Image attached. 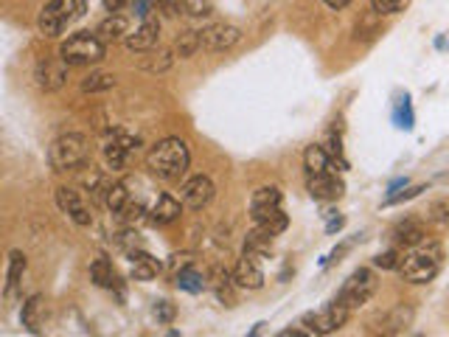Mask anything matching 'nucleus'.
Segmentation results:
<instances>
[{
    "label": "nucleus",
    "instance_id": "nucleus-4",
    "mask_svg": "<svg viewBox=\"0 0 449 337\" xmlns=\"http://www.w3.org/2000/svg\"><path fill=\"white\" fill-rule=\"evenodd\" d=\"M59 56L70 65V68H87V65H99L104 56H107V42L93 31H76L70 34L62 48H59Z\"/></svg>",
    "mask_w": 449,
    "mask_h": 337
},
{
    "label": "nucleus",
    "instance_id": "nucleus-29",
    "mask_svg": "<svg viewBox=\"0 0 449 337\" xmlns=\"http://www.w3.org/2000/svg\"><path fill=\"white\" fill-rule=\"evenodd\" d=\"M393 124H396L399 129H405V132H410V129L416 127V115H413V104H410V96H407V93L399 96V101H396V107H393Z\"/></svg>",
    "mask_w": 449,
    "mask_h": 337
},
{
    "label": "nucleus",
    "instance_id": "nucleus-27",
    "mask_svg": "<svg viewBox=\"0 0 449 337\" xmlns=\"http://www.w3.org/2000/svg\"><path fill=\"white\" fill-rule=\"evenodd\" d=\"M149 56H141V62H138V68L141 70H146V73H166L169 68H172V62H175V56H172V51H146Z\"/></svg>",
    "mask_w": 449,
    "mask_h": 337
},
{
    "label": "nucleus",
    "instance_id": "nucleus-7",
    "mask_svg": "<svg viewBox=\"0 0 449 337\" xmlns=\"http://www.w3.org/2000/svg\"><path fill=\"white\" fill-rule=\"evenodd\" d=\"M348 318H351V310H348L340 298H334V301L326 304L320 312H306V315H303V326H306V332H312V335H331V332L343 329Z\"/></svg>",
    "mask_w": 449,
    "mask_h": 337
},
{
    "label": "nucleus",
    "instance_id": "nucleus-6",
    "mask_svg": "<svg viewBox=\"0 0 449 337\" xmlns=\"http://www.w3.org/2000/svg\"><path fill=\"white\" fill-rule=\"evenodd\" d=\"M377 293V276H374V270H368V267H360V270H354L346 281H343V287H340V293H337V298L354 312V310H360V307H365L368 301H371V295Z\"/></svg>",
    "mask_w": 449,
    "mask_h": 337
},
{
    "label": "nucleus",
    "instance_id": "nucleus-41",
    "mask_svg": "<svg viewBox=\"0 0 449 337\" xmlns=\"http://www.w3.org/2000/svg\"><path fill=\"white\" fill-rule=\"evenodd\" d=\"M326 217H329V222H326V234H337V231L346 225V217H340L337 211H329Z\"/></svg>",
    "mask_w": 449,
    "mask_h": 337
},
{
    "label": "nucleus",
    "instance_id": "nucleus-20",
    "mask_svg": "<svg viewBox=\"0 0 449 337\" xmlns=\"http://www.w3.org/2000/svg\"><path fill=\"white\" fill-rule=\"evenodd\" d=\"M129 256V262H132V279L135 281H152V279H158V273L163 270V265L155 259V256H149L146 250H132V253H127Z\"/></svg>",
    "mask_w": 449,
    "mask_h": 337
},
{
    "label": "nucleus",
    "instance_id": "nucleus-23",
    "mask_svg": "<svg viewBox=\"0 0 449 337\" xmlns=\"http://www.w3.org/2000/svg\"><path fill=\"white\" fill-rule=\"evenodd\" d=\"M175 287H177V290H183V293L200 295V293L208 287V276H205V273H200L194 265H189V267H180V270L175 273Z\"/></svg>",
    "mask_w": 449,
    "mask_h": 337
},
{
    "label": "nucleus",
    "instance_id": "nucleus-33",
    "mask_svg": "<svg viewBox=\"0 0 449 337\" xmlns=\"http://www.w3.org/2000/svg\"><path fill=\"white\" fill-rule=\"evenodd\" d=\"M427 220H430V222H436V225H441V228H449V197H441V200L430 203V208H427Z\"/></svg>",
    "mask_w": 449,
    "mask_h": 337
},
{
    "label": "nucleus",
    "instance_id": "nucleus-35",
    "mask_svg": "<svg viewBox=\"0 0 449 337\" xmlns=\"http://www.w3.org/2000/svg\"><path fill=\"white\" fill-rule=\"evenodd\" d=\"M371 6H374V11H377L379 17H388V14L405 11V8L410 6V0H371Z\"/></svg>",
    "mask_w": 449,
    "mask_h": 337
},
{
    "label": "nucleus",
    "instance_id": "nucleus-9",
    "mask_svg": "<svg viewBox=\"0 0 449 337\" xmlns=\"http://www.w3.org/2000/svg\"><path fill=\"white\" fill-rule=\"evenodd\" d=\"M214 183H211V177H205V174H197V177H191V180H186L183 186H180V203H183V208H189V211H203L211 200H214Z\"/></svg>",
    "mask_w": 449,
    "mask_h": 337
},
{
    "label": "nucleus",
    "instance_id": "nucleus-44",
    "mask_svg": "<svg viewBox=\"0 0 449 337\" xmlns=\"http://www.w3.org/2000/svg\"><path fill=\"white\" fill-rule=\"evenodd\" d=\"M399 189H407V177H396V180H391V186H388V197L399 194Z\"/></svg>",
    "mask_w": 449,
    "mask_h": 337
},
{
    "label": "nucleus",
    "instance_id": "nucleus-2",
    "mask_svg": "<svg viewBox=\"0 0 449 337\" xmlns=\"http://www.w3.org/2000/svg\"><path fill=\"white\" fill-rule=\"evenodd\" d=\"M441 267H444V248L433 239H424L416 248H410V253L402 259L399 273L410 284H427L441 273Z\"/></svg>",
    "mask_w": 449,
    "mask_h": 337
},
{
    "label": "nucleus",
    "instance_id": "nucleus-26",
    "mask_svg": "<svg viewBox=\"0 0 449 337\" xmlns=\"http://www.w3.org/2000/svg\"><path fill=\"white\" fill-rule=\"evenodd\" d=\"M96 34H99L104 42H118V39L127 34V17H121V14L104 17V20L96 25Z\"/></svg>",
    "mask_w": 449,
    "mask_h": 337
},
{
    "label": "nucleus",
    "instance_id": "nucleus-34",
    "mask_svg": "<svg viewBox=\"0 0 449 337\" xmlns=\"http://www.w3.org/2000/svg\"><path fill=\"white\" fill-rule=\"evenodd\" d=\"M326 152H329V158H331L334 163H340V169H348V160H346V155H343V141H340V135L329 132V138H326Z\"/></svg>",
    "mask_w": 449,
    "mask_h": 337
},
{
    "label": "nucleus",
    "instance_id": "nucleus-22",
    "mask_svg": "<svg viewBox=\"0 0 449 337\" xmlns=\"http://www.w3.org/2000/svg\"><path fill=\"white\" fill-rule=\"evenodd\" d=\"M90 279H93V284L101 287V290H118V293H121V279H118L113 262L104 259V256L90 265Z\"/></svg>",
    "mask_w": 449,
    "mask_h": 337
},
{
    "label": "nucleus",
    "instance_id": "nucleus-32",
    "mask_svg": "<svg viewBox=\"0 0 449 337\" xmlns=\"http://www.w3.org/2000/svg\"><path fill=\"white\" fill-rule=\"evenodd\" d=\"M110 87H115V76L113 73H90L82 82V93H101V90H110Z\"/></svg>",
    "mask_w": 449,
    "mask_h": 337
},
{
    "label": "nucleus",
    "instance_id": "nucleus-30",
    "mask_svg": "<svg viewBox=\"0 0 449 337\" xmlns=\"http://www.w3.org/2000/svg\"><path fill=\"white\" fill-rule=\"evenodd\" d=\"M104 203H107V208L113 214H124L129 208V191H127V186L124 183H110V189L104 194Z\"/></svg>",
    "mask_w": 449,
    "mask_h": 337
},
{
    "label": "nucleus",
    "instance_id": "nucleus-14",
    "mask_svg": "<svg viewBox=\"0 0 449 337\" xmlns=\"http://www.w3.org/2000/svg\"><path fill=\"white\" fill-rule=\"evenodd\" d=\"M309 194L320 203H337L346 194V183L337 177V172H323L309 177Z\"/></svg>",
    "mask_w": 449,
    "mask_h": 337
},
{
    "label": "nucleus",
    "instance_id": "nucleus-31",
    "mask_svg": "<svg viewBox=\"0 0 449 337\" xmlns=\"http://www.w3.org/2000/svg\"><path fill=\"white\" fill-rule=\"evenodd\" d=\"M175 48H177L180 59H186V56H194V53L203 48V34H200V31H194V28H189V31H183V34L177 37Z\"/></svg>",
    "mask_w": 449,
    "mask_h": 337
},
{
    "label": "nucleus",
    "instance_id": "nucleus-1",
    "mask_svg": "<svg viewBox=\"0 0 449 337\" xmlns=\"http://www.w3.org/2000/svg\"><path fill=\"white\" fill-rule=\"evenodd\" d=\"M146 166L152 169L155 177L166 180V183H177L189 166H191V152H189V144L180 141V138H163L158 141L149 155H146Z\"/></svg>",
    "mask_w": 449,
    "mask_h": 337
},
{
    "label": "nucleus",
    "instance_id": "nucleus-25",
    "mask_svg": "<svg viewBox=\"0 0 449 337\" xmlns=\"http://www.w3.org/2000/svg\"><path fill=\"white\" fill-rule=\"evenodd\" d=\"M393 239H396V245L416 248V245H419V242H424L427 236H424L422 222H416V220H405V222H399V225L393 228Z\"/></svg>",
    "mask_w": 449,
    "mask_h": 337
},
{
    "label": "nucleus",
    "instance_id": "nucleus-39",
    "mask_svg": "<svg viewBox=\"0 0 449 337\" xmlns=\"http://www.w3.org/2000/svg\"><path fill=\"white\" fill-rule=\"evenodd\" d=\"M422 191H424V186L407 189V191H402V194H393V197H388V200H385V205H399V203H405V200H413V197H419Z\"/></svg>",
    "mask_w": 449,
    "mask_h": 337
},
{
    "label": "nucleus",
    "instance_id": "nucleus-42",
    "mask_svg": "<svg viewBox=\"0 0 449 337\" xmlns=\"http://www.w3.org/2000/svg\"><path fill=\"white\" fill-rule=\"evenodd\" d=\"M160 8L166 11V17H177L180 8H186V0H160Z\"/></svg>",
    "mask_w": 449,
    "mask_h": 337
},
{
    "label": "nucleus",
    "instance_id": "nucleus-13",
    "mask_svg": "<svg viewBox=\"0 0 449 337\" xmlns=\"http://www.w3.org/2000/svg\"><path fill=\"white\" fill-rule=\"evenodd\" d=\"M158 39H160V20L158 17H146L135 28V34H127L124 45H127L129 53H146V51H152L158 45Z\"/></svg>",
    "mask_w": 449,
    "mask_h": 337
},
{
    "label": "nucleus",
    "instance_id": "nucleus-11",
    "mask_svg": "<svg viewBox=\"0 0 449 337\" xmlns=\"http://www.w3.org/2000/svg\"><path fill=\"white\" fill-rule=\"evenodd\" d=\"M233 281L241 290H261L264 287V270L258 265V253H253V250L241 253V259L233 267Z\"/></svg>",
    "mask_w": 449,
    "mask_h": 337
},
{
    "label": "nucleus",
    "instance_id": "nucleus-38",
    "mask_svg": "<svg viewBox=\"0 0 449 337\" xmlns=\"http://www.w3.org/2000/svg\"><path fill=\"white\" fill-rule=\"evenodd\" d=\"M186 11L191 17H205L211 14V0H186Z\"/></svg>",
    "mask_w": 449,
    "mask_h": 337
},
{
    "label": "nucleus",
    "instance_id": "nucleus-12",
    "mask_svg": "<svg viewBox=\"0 0 449 337\" xmlns=\"http://www.w3.org/2000/svg\"><path fill=\"white\" fill-rule=\"evenodd\" d=\"M200 34H203V48H205V51H211V53L230 51V48L241 39L239 25H233V23H214V25L203 28Z\"/></svg>",
    "mask_w": 449,
    "mask_h": 337
},
{
    "label": "nucleus",
    "instance_id": "nucleus-8",
    "mask_svg": "<svg viewBox=\"0 0 449 337\" xmlns=\"http://www.w3.org/2000/svg\"><path fill=\"white\" fill-rule=\"evenodd\" d=\"M284 208H281V191L275 186H261L253 191L250 197V217H253V225L255 222H267V220H275L281 217Z\"/></svg>",
    "mask_w": 449,
    "mask_h": 337
},
{
    "label": "nucleus",
    "instance_id": "nucleus-36",
    "mask_svg": "<svg viewBox=\"0 0 449 337\" xmlns=\"http://www.w3.org/2000/svg\"><path fill=\"white\" fill-rule=\"evenodd\" d=\"M155 318H158V324H163V326H169V324H175V318H177V307L172 304V301H158L155 304Z\"/></svg>",
    "mask_w": 449,
    "mask_h": 337
},
{
    "label": "nucleus",
    "instance_id": "nucleus-5",
    "mask_svg": "<svg viewBox=\"0 0 449 337\" xmlns=\"http://www.w3.org/2000/svg\"><path fill=\"white\" fill-rule=\"evenodd\" d=\"M84 11H87L84 0H51L42 6L39 17H37V28L42 37H59L68 25L82 20Z\"/></svg>",
    "mask_w": 449,
    "mask_h": 337
},
{
    "label": "nucleus",
    "instance_id": "nucleus-40",
    "mask_svg": "<svg viewBox=\"0 0 449 337\" xmlns=\"http://www.w3.org/2000/svg\"><path fill=\"white\" fill-rule=\"evenodd\" d=\"M160 0H135V14L141 17V20H146L152 11H158L155 6H158Z\"/></svg>",
    "mask_w": 449,
    "mask_h": 337
},
{
    "label": "nucleus",
    "instance_id": "nucleus-21",
    "mask_svg": "<svg viewBox=\"0 0 449 337\" xmlns=\"http://www.w3.org/2000/svg\"><path fill=\"white\" fill-rule=\"evenodd\" d=\"M20 324H23L25 332H31V335H39V332H42V324H45V298H42V295H31V298L23 304Z\"/></svg>",
    "mask_w": 449,
    "mask_h": 337
},
{
    "label": "nucleus",
    "instance_id": "nucleus-10",
    "mask_svg": "<svg viewBox=\"0 0 449 337\" xmlns=\"http://www.w3.org/2000/svg\"><path fill=\"white\" fill-rule=\"evenodd\" d=\"M68 68H70V65H68L62 56H56V59H42V62L37 65V73H34L37 87H39L42 93H56V90H62L65 82H68Z\"/></svg>",
    "mask_w": 449,
    "mask_h": 337
},
{
    "label": "nucleus",
    "instance_id": "nucleus-18",
    "mask_svg": "<svg viewBox=\"0 0 449 337\" xmlns=\"http://www.w3.org/2000/svg\"><path fill=\"white\" fill-rule=\"evenodd\" d=\"M233 276L224 270L222 265H214V270L208 273V287L214 290V295L220 298L224 307H236V293H233Z\"/></svg>",
    "mask_w": 449,
    "mask_h": 337
},
{
    "label": "nucleus",
    "instance_id": "nucleus-3",
    "mask_svg": "<svg viewBox=\"0 0 449 337\" xmlns=\"http://www.w3.org/2000/svg\"><path fill=\"white\" fill-rule=\"evenodd\" d=\"M48 163L53 172H76L90 163V141L79 132H68L56 138L48 149Z\"/></svg>",
    "mask_w": 449,
    "mask_h": 337
},
{
    "label": "nucleus",
    "instance_id": "nucleus-37",
    "mask_svg": "<svg viewBox=\"0 0 449 337\" xmlns=\"http://www.w3.org/2000/svg\"><path fill=\"white\" fill-rule=\"evenodd\" d=\"M374 265L382 267V270H399L402 267V256H399V250H385V253H379L374 259Z\"/></svg>",
    "mask_w": 449,
    "mask_h": 337
},
{
    "label": "nucleus",
    "instance_id": "nucleus-46",
    "mask_svg": "<svg viewBox=\"0 0 449 337\" xmlns=\"http://www.w3.org/2000/svg\"><path fill=\"white\" fill-rule=\"evenodd\" d=\"M303 335H312V332H303V329H284L281 337H303Z\"/></svg>",
    "mask_w": 449,
    "mask_h": 337
},
{
    "label": "nucleus",
    "instance_id": "nucleus-45",
    "mask_svg": "<svg viewBox=\"0 0 449 337\" xmlns=\"http://www.w3.org/2000/svg\"><path fill=\"white\" fill-rule=\"evenodd\" d=\"M323 3H326L329 8H334V11H340V8H346L351 0H323Z\"/></svg>",
    "mask_w": 449,
    "mask_h": 337
},
{
    "label": "nucleus",
    "instance_id": "nucleus-28",
    "mask_svg": "<svg viewBox=\"0 0 449 337\" xmlns=\"http://www.w3.org/2000/svg\"><path fill=\"white\" fill-rule=\"evenodd\" d=\"M410 321H413V310H410V307H396V310L382 321V324H385L382 332H385V335H399V332H405V329L410 326Z\"/></svg>",
    "mask_w": 449,
    "mask_h": 337
},
{
    "label": "nucleus",
    "instance_id": "nucleus-16",
    "mask_svg": "<svg viewBox=\"0 0 449 337\" xmlns=\"http://www.w3.org/2000/svg\"><path fill=\"white\" fill-rule=\"evenodd\" d=\"M56 205H59V211H65L76 225H82V228L93 225V214H90L87 205L82 203L79 191H73V189H68V186L56 189Z\"/></svg>",
    "mask_w": 449,
    "mask_h": 337
},
{
    "label": "nucleus",
    "instance_id": "nucleus-19",
    "mask_svg": "<svg viewBox=\"0 0 449 337\" xmlns=\"http://www.w3.org/2000/svg\"><path fill=\"white\" fill-rule=\"evenodd\" d=\"M180 205L183 203H177L172 194H160L155 200V205L149 208V222L152 225H172V222H177L180 220Z\"/></svg>",
    "mask_w": 449,
    "mask_h": 337
},
{
    "label": "nucleus",
    "instance_id": "nucleus-43",
    "mask_svg": "<svg viewBox=\"0 0 449 337\" xmlns=\"http://www.w3.org/2000/svg\"><path fill=\"white\" fill-rule=\"evenodd\" d=\"M104 3V8L110 11V14H118L121 8H127L129 3H135V0H101Z\"/></svg>",
    "mask_w": 449,
    "mask_h": 337
},
{
    "label": "nucleus",
    "instance_id": "nucleus-15",
    "mask_svg": "<svg viewBox=\"0 0 449 337\" xmlns=\"http://www.w3.org/2000/svg\"><path fill=\"white\" fill-rule=\"evenodd\" d=\"M135 149V138L124 135V132H113L107 141H104V160L113 172H121L127 166V158L132 155Z\"/></svg>",
    "mask_w": 449,
    "mask_h": 337
},
{
    "label": "nucleus",
    "instance_id": "nucleus-24",
    "mask_svg": "<svg viewBox=\"0 0 449 337\" xmlns=\"http://www.w3.org/2000/svg\"><path fill=\"white\" fill-rule=\"evenodd\" d=\"M303 166H306L309 177H312V174H323V172H334V160L329 158L326 146H317V144H312V146L306 149V155H303Z\"/></svg>",
    "mask_w": 449,
    "mask_h": 337
},
{
    "label": "nucleus",
    "instance_id": "nucleus-17",
    "mask_svg": "<svg viewBox=\"0 0 449 337\" xmlns=\"http://www.w3.org/2000/svg\"><path fill=\"white\" fill-rule=\"evenodd\" d=\"M25 267H28L25 253H23V250H11V253H8V270H6V287H3V298H6V301H11V298L17 295V290H20V284H23Z\"/></svg>",
    "mask_w": 449,
    "mask_h": 337
}]
</instances>
